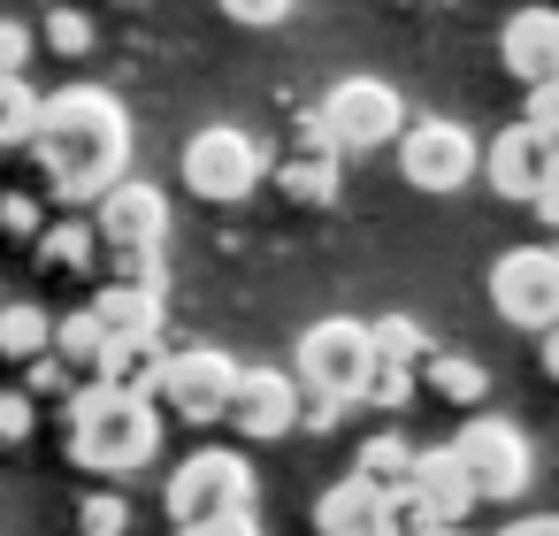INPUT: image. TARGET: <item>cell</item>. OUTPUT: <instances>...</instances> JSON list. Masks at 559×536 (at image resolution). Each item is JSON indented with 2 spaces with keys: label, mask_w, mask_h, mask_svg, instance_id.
I'll return each mask as SVG.
<instances>
[{
  "label": "cell",
  "mask_w": 559,
  "mask_h": 536,
  "mask_svg": "<svg viewBox=\"0 0 559 536\" xmlns=\"http://www.w3.org/2000/svg\"><path fill=\"white\" fill-rule=\"evenodd\" d=\"M32 154L47 162V184L62 200H100L116 177H131V116L100 85H62L39 93Z\"/></svg>",
  "instance_id": "cell-1"
},
{
  "label": "cell",
  "mask_w": 559,
  "mask_h": 536,
  "mask_svg": "<svg viewBox=\"0 0 559 536\" xmlns=\"http://www.w3.org/2000/svg\"><path fill=\"white\" fill-rule=\"evenodd\" d=\"M70 460L93 467L100 483H123L154 460L162 444V406L146 391H123V383H78L70 391V429H62Z\"/></svg>",
  "instance_id": "cell-2"
},
{
  "label": "cell",
  "mask_w": 559,
  "mask_h": 536,
  "mask_svg": "<svg viewBox=\"0 0 559 536\" xmlns=\"http://www.w3.org/2000/svg\"><path fill=\"white\" fill-rule=\"evenodd\" d=\"M185 192L192 200H215V207H238V200H253V184L269 177V146L253 139V131H238V123H207V131H192L185 139Z\"/></svg>",
  "instance_id": "cell-3"
},
{
  "label": "cell",
  "mask_w": 559,
  "mask_h": 536,
  "mask_svg": "<svg viewBox=\"0 0 559 536\" xmlns=\"http://www.w3.org/2000/svg\"><path fill=\"white\" fill-rule=\"evenodd\" d=\"M444 452L460 460V475H467L475 505H513V498L528 490V475H536L528 437H521L513 421H498V414H467V421H460V437H452Z\"/></svg>",
  "instance_id": "cell-4"
},
{
  "label": "cell",
  "mask_w": 559,
  "mask_h": 536,
  "mask_svg": "<svg viewBox=\"0 0 559 536\" xmlns=\"http://www.w3.org/2000/svg\"><path fill=\"white\" fill-rule=\"evenodd\" d=\"M307 131H314L330 154H376V146H391V139L406 131V100H399L383 78H345V85L322 100V116H307Z\"/></svg>",
  "instance_id": "cell-5"
},
{
  "label": "cell",
  "mask_w": 559,
  "mask_h": 536,
  "mask_svg": "<svg viewBox=\"0 0 559 536\" xmlns=\"http://www.w3.org/2000/svg\"><path fill=\"white\" fill-rule=\"evenodd\" d=\"M368 360H376V353H368V322L330 314V322H307V330H299V345H292V383H299V398H345V406H353Z\"/></svg>",
  "instance_id": "cell-6"
},
{
  "label": "cell",
  "mask_w": 559,
  "mask_h": 536,
  "mask_svg": "<svg viewBox=\"0 0 559 536\" xmlns=\"http://www.w3.org/2000/svg\"><path fill=\"white\" fill-rule=\"evenodd\" d=\"M475 177H490V192H498V200H521V207L551 215V184H559V139H544V131L513 123V131H498L490 146H475Z\"/></svg>",
  "instance_id": "cell-7"
},
{
  "label": "cell",
  "mask_w": 559,
  "mask_h": 536,
  "mask_svg": "<svg viewBox=\"0 0 559 536\" xmlns=\"http://www.w3.org/2000/svg\"><path fill=\"white\" fill-rule=\"evenodd\" d=\"M162 505H169L177 528L215 521V513H253V467H246L238 452H192L185 467H169Z\"/></svg>",
  "instance_id": "cell-8"
},
{
  "label": "cell",
  "mask_w": 559,
  "mask_h": 536,
  "mask_svg": "<svg viewBox=\"0 0 559 536\" xmlns=\"http://www.w3.org/2000/svg\"><path fill=\"white\" fill-rule=\"evenodd\" d=\"M230 383H238V360L223 345H185V353H162V376H154V406H169L177 421H223L230 406Z\"/></svg>",
  "instance_id": "cell-9"
},
{
  "label": "cell",
  "mask_w": 559,
  "mask_h": 536,
  "mask_svg": "<svg viewBox=\"0 0 559 536\" xmlns=\"http://www.w3.org/2000/svg\"><path fill=\"white\" fill-rule=\"evenodd\" d=\"M490 307L513 330H551L559 322V253L551 246H513L490 261Z\"/></svg>",
  "instance_id": "cell-10"
},
{
  "label": "cell",
  "mask_w": 559,
  "mask_h": 536,
  "mask_svg": "<svg viewBox=\"0 0 559 536\" xmlns=\"http://www.w3.org/2000/svg\"><path fill=\"white\" fill-rule=\"evenodd\" d=\"M391 146H399V177H406L414 192H460V184L475 177V131H460V123H444V116L406 123Z\"/></svg>",
  "instance_id": "cell-11"
},
{
  "label": "cell",
  "mask_w": 559,
  "mask_h": 536,
  "mask_svg": "<svg viewBox=\"0 0 559 536\" xmlns=\"http://www.w3.org/2000/svg\"><path fill=\"white\" fill-rule=\"evenodd\" d=\"M162 230H169V200H162V184H146V177H116V184L93 200V246H100V253H154Z\"/></svg>",
  "instance_id": "cell-12"
},
{
  "label": "cell",
  "mask_w": 559,
  "mask_h": 536,
  "mask_svg": "<svg viewBox=\"0 0 559 536\" xmlns=\"http://www.w3.org/2000/svg\"><path fill=\"white\" fill-rule=\"evenodd\" d=\"M223 421H230L246 444L292 437V429H299V383H292V368H238Z\"/></svg>",
  "instance_id": "cell-13"
},
{
  "label": "cell",
  "mask_w": 559,
  "mask_h": 536,
  "mask_svg": "<svg viewBox=\"0 0 559 536\" xmlns=\"http://www.w3.org/2000/svg\"><path fill=\"white\" fill-rule=\"evenodd\" d=\"M498 62L521 85H559V16L551 9H513L498 32Z\"/></svg>",
  "instance_id": "cell-14"
},
{
  "label": "cell",
  "mask_w": 559,
  "mask_h": 536,
  "mask_svg": "<svg viewBox=\"0 0 559 536\" xmlns=\"http://www.w3.org/2000/svg\"><path fill=\"white\" fill-rule=\"evenodd\" d=\"M269 177H276V192H284L292 207H330V200H337V154H330L314 131H307L284 162L269 154Z\"/></svg>",
  "instance_id": "cell-15"
},
{
  "label": "cell",
  "mask_w": 559,
  "mask_h": 536,
  "mask_svg": "<svg viewBox=\"0 0 559 536\" xmlns=\"http://www.w3.org/2000/svg\"><path fill=\"white\" fill-rule=\"evenodd\" d=\"M406 490L429 505V521H437V528H460V521L475 513V490H467V475H460V460H452V452H414Z\"/></svg>",
  "instance_id": "cell-16"
},
{
  "label": "cell",
  "mask_w": 559,
  "mask_h": 536,
  "mask_svg": "<svg viewBox=\"0 0 559 536\" xmlns=\"http://www.w3.org/2000/svg\"><path fill=\"white\" fill-rule=\"evenodd\" d=\"M314 528L322 536H383V490L360 483V475H337L314 498Z\"/></svg>",
  "instance_id": "cell-17"
},
{
  "label": "cell",
  "mask_w": 559,
  "mask_h": 536,
  "mask_svg": "<svg viewBox=\"0 0 559 536\" xmlns=\"http://www.w3.org/2000/svg\"><path fill=\"white\" fill-rule=\"evenodd\" d=\"M100 337H162V291H139V284H100L93 307Z\"/></svg>",
  "instance_id": "cell-18"
},
{
  "label": "cell",
  "mask_w": 559,
  "mask_h": 536,
  "mask_svg": "<svg viewBox=\"0 0 559 536\" xmlns=\"http://www.w3.org/2000/svg\"><path fill=\"white\" fill-rule=\"evenodd\" d=\"M414 376H421V391L437 406H483V391H490V368L467 360V353H421Z\"/></svg>",
  "instance_id": "cell-19"
},
{
  "label": "cell",
  "mask_w": 559,
  "mask_h": 536,
  "mask_svg": "<svg viewBox=\"0 0 559 536\" xmlns=\"http://www.w3.org/2000/svg\"><path fill=\"white\" fill-rule=\"evenodd\" d=\"M100 345H108V337H100V322H93L85 307H78V314H62V322L47 330V353H55V360H62L78 383H93V368H100Z\"/></svg>",
  "instance_id": "cell-20"
},
{
  "label": "cell",
  "mask_w": 559,
  "mask_h": 536,
  "mask_svg": "<svg viewBox=\"0 0 559 536\" xmlns=\"http://www.w3.org/2000/svg\"><path fill=\"white\" fill-rule=\"evenodd\" d=\"M32 253H39V269H47V276H85L100 246H93V223H55V230H39V238H32Z\"/></svg>",
  "instance_id": "cell-21"
},
{
  "label": "cell",
  "mask_w": 559,
  "mask_h": 536,
  "mask_svg": "<svg viewBox=\"0 0 559 536\" xmlns=\"http://www.w3.org/2000/svg\"><path fill=\"white\" fill-rule=\"evenodd\" d=\"M414 452H421V444H406V437H368V444H360V460H353V475H360V483H376V490H406Z\"/></svg>",
  "instance_id": "cell-22"
},
{
  "label": "cell",
  "mask_w": 559,
  "mask_h": 536,
  "mask_svg": "<svg viewBox=\"0 0 559 536\" xmlns=\"http://www.w3.org/2000/svg\"><path fill=\"white\" fill-rule=\"evenodd\" d=\"M47 330H55V314L32 307V299L0 307V360H39L47 353Z\"/></svg>",
  "instance_id": "cell-23"
},
{
  "label": "cell",
  "mask_w": 559,
  "mask_h": 536,
  "mask_svg": "<svg viewBox=\"0 0 559 536\" xmlns=\"http://www.w3.org/2000/svg\"><path fill=\"white\" fill-rule=\"evenodd\" d=\"M32 123H39L32 78H0V154H9V146H32Z\"/></svg>",
  "instance_id": "cell-24"
},
{
  "label": "cell",
  "mask_w": 559,
  "mask_h": 536,
  "mask_svg": "<svg viewBox=\"0 0 559 536\" xmlns=\"http://www.w3.org/2000/svg\"><path fill=\"white\" fill-rule=\"evenodd\" d=\"M368 353H376V360H399V368H414V360L429 353V337H421L406 314H383V322H368Z\"/></svg>",
  "instance_id": "cell-25"
},
{
  "label": "cell",
  "mask_w": 559,
  "mask_h": 536,
  "mask_svg": "<svg viewBox=\"0 0 559 536\" xmlns=\"http://www.w3.org/2000/svg\"><path fill=\"white\" fill-rule=\"evenodd\" d=\"M406 406L414 398V368H399V360H368V376H360V391H353V406Z\"/></svg>",
  "instance_id": "cell-26"
},
{
  "label": "cell",
  "mask_w": 559,
  "mask_h": 536,
  "mask_svg": "<svg viewBox=\"0 0 559 536\" xmlns=\"http://www.w3.org/2000/svg\"><path fill=\"white\" fill-rule=\"evenodd\" d=\"M78 528H85V536H123V528H131V498H123L116 483L93 490V498L78 505Z\"/></svg>",
  "instance_id": "cell-27"
},
{
  "label": "cell",
  "mask_w": 559,
  "mask_h": 536,
  "mask_svg": "<svg viewBox=\"0 0 559 536\" xmlns=\"http://www.w3.org/2000/svg\"><path fill=\"white\" fill-rule=\"evenodd\" d=\"M47 47L78 62V55H93V24H85L78 9H55V16H47Z\"/></svg>",
  "instance_id": "cell-28"
},
{
  "label": "cell",
  "mask_w": 559,
  "mask_h": 536,
  "mask_svg": "<svg viewBox=\"0 0 559 536\" xmlns=\"http://www.w3.org/2000/svg\"><path fill=\"white\" fill-rule=\"evenodd\" d=\"M108 284H139V291H162V246H154V253H108Z\"/></svg>",
  "instance_id": "cell-29"
},
{
  "label": "cell",
  "mask_w": 559,
  "mask_h": 536,
  "mask_svg": "<svg viewBox=\"0 0 559 536\" xmlns=\"http://www.w3.org/2000/svg\"><path fill=\"white\" fill-rule=\"evenodd\" d=\"M292 9H299V0H223V16L246 24V32H269V24H284Z\"/></svg>",
  "instance_id": "cell-30"
},
{
  "label": "cell",
  "mask_w": 559,
  "mask_h": 536,
  "mask_svg": "<svg viewBox=\"0 0 559 536\" xmlns=\"http://www.w3.org/2000/svg\"><path fill=\"white\" fill-rule=\"evenodd\" d=\"M32 47H39V39H32V32H24L16 16H0V78H24Z\"/></svg>",
  "instance_id": "cell-31"
},
{
  "label": "cell",
  "mask_w": 559,
  "mask_h": 536,
  "mask_svg": "<svg viewBox=\"0 0 559 536\" xmlns=\"http://www.w3.org/2000/svg\"><path fill=\"white\" fill-rule=\"evenodd\" d=\"M521 123L544 131V139H559V85H528V116Z\"/></svg>",
  "instance_id": "cell-32"
},
{
  "label": "cell",
  "mask_w": 559,
  "mask_h": 536,
  "mask_svg": "<svg viewBox=\"0 0 559 536\" xmlns=\"http://www.w3.org/2000/svg\"><path fill=\"white\" fill-rule=\"evenodd\" d=\"M16 437H32V398L0 391V444H16Z\"/></svg>",
  "instance_id": "cell-33"
},
{
  "label": "cell",
  "mask_w": 559,
  "mask_h": 536,
  "mask_svg": "<svg viewBox=\"0 0 559 536\" xmlns=\"http://www.w3.org/2000/svg\"><path fill=\"white\" fill-rule=\"evenodd\" d=\"M0 230H9V238H39V207L24 192H9V200H0Z\"/></svg>",
  "instance_id": "cell-34"
},
{
  "label": "cell",
  "mask_w": 559,
  "mask_h": 536,
  "mask_svg": "<svg viewBox=\"0 0 559 536\" xmlns=\"http://www.w3.org/2000/svg\"><path fill=\"white\" fill-rule=\"evenodd\" d=\"M177 536H261V528H253V513H215V521H192Z\"/></svg>",
  "instance_id": "cell-35"
},
{
  "label": "cell",
  "mask_w": 559,
  "mask_h": 536,
  "mask_svg": "<svg viewBox=\"0 0 559 536\" xmlns=\"http://www.w3.org/2000/svg\"><path fill=\"white\" fill-rule=\"evenodd\" d=\"M498 536H559V521H551V513H528V521H513V528H498Z\"/></svg>",
  "instance_id": "cell-36"
},
{
  "label": "cell",
  "mask_w": 559,
  "mask_h": 536,
  "mask_svg": "<svg viewBox=\"0 0 559 536\" xmlns=\"http://www.w3.org/2000/svg\"><path fill=\"white\" fill-rule=\"evenodd\" d=\"M437 536H460V528H437Z\"/></svg>",
  "instance_id": "cell-37"
}]
</instances>
